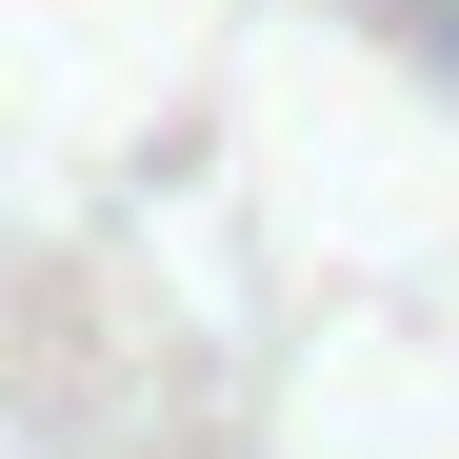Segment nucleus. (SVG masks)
I'll list each match as a JSON object with an SVG mask.
<instances>
[{
	"label": "nucleus",
	"mask_w": 459,
	"mask_h": 459,
	"mask_svg": "<svg viewBox=\"0 0 459 459\" xmlns=\"http://www.w3.org/2000/svg\"><path fill=\"white\" fill-rule=\"evenodd\" d=\"M420 60H439V81H459V0H439V21H420Z\"/></svg>",
	"instance_id": "nucleus-1"
}]
</instances>
